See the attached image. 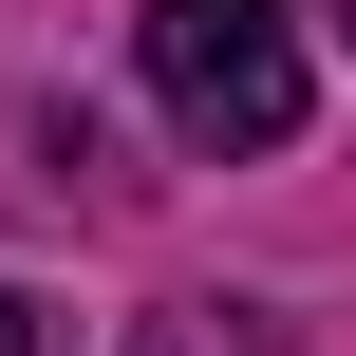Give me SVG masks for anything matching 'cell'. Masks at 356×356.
Masks as SVG:
<instances>
[{"instance_id":"1","label":"cell","mask_w":356,"mask_h":356,"mask_svg":"<svg viewBox=\"0 0 356 356\" xmlns=\"http://www.w3.org/2000/svg\"><path fill=\"white\" fill-rule=\"evenodd\" d=\"M131 56H150V113L188 150H282L300 131V19L282 0H150Z\"/></svg>"},{"instance_id":"2","label":"cell","mask_w":356,"mask_h":356,"mask_svg":"<svg viewBox=\"0 0 356 356\" xmlns=\"http://www.w3.org/2000/svg\"><path fill=\"white\" fill-rule=\"evenodd\" d=\"M131 356H263V319H225V300H169V319H150Z\"/></svg>"},{"instance_id":"3","label":"cell","mask_w":356,"mask_h":356,"mask_svg":"<svg viewBox=\"0 0 356 356\" xmlns=\"http://www.w3.org/2000/svg\"><path fill=\"white\" fill-rule=\"evenodd\" d=\"M0 356H38V300H19V282H0Z\"/></svg>"},{"instance_id":"4","label":"cell","mask_w":356,"mask_h":356,"mask_svg":"<svg viewBox=\"0 0 356 356\" xmlns=\"http://www.w3.org/2000/svg\"><path fill=\"white\" fill-rule=\"evenodd\" d=\"M338 38H356V0H338Z\"/></svg>"}]
</instances>
